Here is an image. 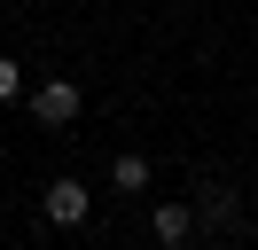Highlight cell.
<instances>
[{"label":"cell","mask_w":258,"mask_h":250,"mask_svg":"<svg viewBox=\"0 0 258 250\" xmlns=\"http://www.w3.org/2000/svg\"><path fill=\"white\" fill-rule=\"evenodd\" d=\"M79 109H86V94L71 86V78H39V86H32V117L39 125H71Z\"/></svg>","instance_id":"cell-1"},{"label":"cell","mask_w":258,"mask_h":250,"mask_svg":"<svg viewBox=\"0 0 258 250\" xmlns=\"http://www.w3.org/2000/svg\"><path fill=\"white\" fill-rule=\"evenodd\" d=\"M149 227H157V242H188V234H196V211H188V203H157V211H149Z\"/></svg>","instance_id":"cell-3"},{"label":"cell","mask_w":258,"mask_h":250,"mask_svg":"<svg viewBox=\"0 0 258 250\" xmlns=\"http://www.w3.org/2000/svg\"><path fill=\"white\" fill-rule=\"evenodd\" d=\"M110 180L125 188V196H141V188H149V156H117V164H110Z\"/></svg>","instance_id":"cell-4"},{"label":"cell","mask_w":258,"mask_h":250,"mask_svg":"<svg viewBox=\"0 0 258 250\" xmlns=\"http://www.w3.org/2000/svg\"><path fill=\"white\" fill-rule=\"evenodd\" d=\"M227 211H235V196H227V188H211V196H204V219H211V227H227Z\"/></svg>","instance_id":"cell-5"},{"label":"cell","mask_w":258,"mask_h":250,"mask_svg":"<svg viewBox=\"0 0 258 250\" xmlns=\"http://www.w3.org/2000/svg\"><path fill=\"white\" fill-rule=\"evenodd\" d=\"M39 211H47V227H79V219L94 211V196H86V180H47Z\"/></svg>","instance_id":"cell-2"},{"label":"cell","mask_w":258,"mask_h":250,"mask_svg":"<svg viewBox=\"0 0 258 250\" xmlns=\"http://www.w3.org/2000/svg\"><path fill=\"white\" fill-rule=\"evenodd\" d=\"M16 94H24V71H16L8 55H0V102H16Z\"/></svg>","instance_id":"cell-6"}]
</instances>
